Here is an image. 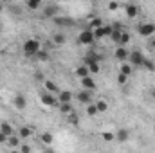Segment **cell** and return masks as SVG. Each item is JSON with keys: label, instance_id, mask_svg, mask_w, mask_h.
<instances>
[{"label": "cell", "instance_id": "cell-24", "mask_svg": "<svg viewBox=\"0 0 155 153\" xmlns=\"http://www.w3.org/2000/svg\"><path fill=\"white\" fill-rule=\"evenodd\" d=\"M31 133H33V130H31V128H27V126L20 128V139H27Z\"/></svg>", "mask_w": 155, "mask_h": 153}, {"label": "cell", "instance_id": "cell-42", "mask_svg": "<svg viewBox=\"0 0 155 153\" xmlns=\"http://www.w3.org/2000/svg\"><path fill=\"white\" fill-rule=\"evenodd\" d=\"M150 45H152V47H153V49H155V38L152 40V41H150Z\"/></svg>", "mask_w": 155, "mask_h": 153}, {"label": "cell", "instance_id": "cell-18", "mask_svg": "<svg viewBox=\"0 0 155 153\" xmlns=\"http://www.w3.org/2000/svg\"><path fill=\"white\" fill-rule=\"evenodd\" d=\"M65 41H67V36H65L63 33H56V34H54V43H56V45H63Z\"/></svg>", "mask_w": 155, "mask_h": 153}, {"label": "cell", "instance_id": "cell-44", "mask_svg": "<svg viewBox=\"0 0 155 153\" xmlns=\"http://www.w3.org/2000/svg\"><path fill=\"white\" fill-rule=\"evenodd\" d=\"M152 96H153V99H155V90H153V92H152Z\"/></svg>", "mask_w": 155, "mask_h": 153}, {"label": "cell", "instance_id": "cell-30", "mask_svg": "<svg viewBox=\"0 0 155 153\" xmlns=\"http://www.w3.org/2000/svg\"><path fill=\"white\" fill-rule=\"evenodd\" d=\"M87 114H88V115H96V114H97V106H96L94 103H90V105L87 106Z\"/></svg>", "mask_w": 155, "mask_h": 153}, {"label": "cell", "instance_id": "cell-25", "mask_svg": "<svg viewBox=\"0 0 155 153\" xmlns=\"http://www.w3.org/2000/svg\"><path fill=\"white\" fill-rule=\"evenodd\" d=\"M7 146H11V148L20 146V139H18V137H15V135H13V137H9V139H7Z\"/></svg>", "mask_w": 155, "mask_h": 153}, {"label": "cell", "instance_id": "cell-36", "mask_svg": "<svg viewBox=\"0 0 155 153\" xmlns=\"http://www.w3.org/2000/svg\"><path fill=\"white\" fill-rule=\"evenodd\" d=\"M103 139L110 142V141H114V139H116V135H114V133H110V132H105V133H103Z\"/></svg>", "mask_w": 155, "mask_h": 153}, {"label": "cell", "instance_id": "cell-37", "mask_svg": "<svg viewBox=\"0 0 155 153\" xmlns=\"http://www.w3.org/2000/svg\"><path fill=\"white\" fill-rule=\"evenodd\" d=\"M20 153H31V148L25 146V144H22V146H20Z\"/></svg>", "mask_w": 155, "mask_h": 153}, {"label": "cell", "instance_id": "cell-41", "mask_svg": "<svg viewBox=\"0 0 155 153\" xmlns=\"http://www.w3.org/2000/svg\"><path fill=\"white\" fill-rule=\"evenodd\" d=\"M43 153H56V151H54V150H51V148H47V150H45Z\"/></svg>", "mask_w": 155, "mask_h": 153}, {"label": "cell", "instance_id": "cell-4", "mask_svg": "<svg viewBox=\"0 0 155 153\" xmlns=\"http://www.w3.org/2000/svg\"><path fill=\"white\" fill-rule=\"evenodd\" d=\"M155 33V24H143L139 25V34L141 36H152Z\"/></svg>", "mask_w": 155, "mask_h": 153}, {"label": "cell", "instance_id": "cell-9", "mask_svg": "<svg viewBox=\"0 0 155 153\" xmlns=\"http://www.w3.org/2000/svg\"><path fill=\"white\" fill-rule=\"evenodd\" d=\"M40 99H41V103H43V105H47V106H56V105H58V101H56L51 94H41V97H40Z\"/></svg>", "mask_w": 155, "mask_h": 153}, {"label": "cell", "instance_id": "cell-21", "mask_svg": "<svg viewBox=\"0 0 155 153\" xmlns=\"http://www.w3.org/2000/svg\"><path fill=\"white\" fill-rule=\"evenodd\" d=\"M143 67H144V69H148L150 72H153V70H155V63L152 61V60H148V58H144V61H143Z\"/></svg>", "mask_w": 155, "mask_h": 153}, {"label": "cell", "instance_id": "cell-8", "mask_svg": "<svg viewBox=\"0 0 155 153\" xmlns=\"http://www.w3.org/2000/svg\"><path fill=\"white\" fill-rule=\"evenodd\" d=\"M81 86H83L85 90H88V92H90V90H94V88H96V81H94L90 76L83 77V79H81Z\"/></svg>", "mask_w": 155, "mask_h": 153}, {"label": "cell", "instance_id": "cell-15", "mask_svg": "<svg viewBox=\"0 0 155 153\" xmlns=\"http://www.w3.org/2000/svg\"><path fill=\"white\" fill-rule=\"evenodd\" d=\"M25 105H27V103H25V97H24V96H16V97H15V106H16L18 110H24Z\"/></svg>", "mask_w": 155, "mask_h": 153}, {"label": "cell", "instance_id": "cell-10", "mask_svg": "<svg viewBox=\"0 0 155 153\" xmlns=\"http://www.w3.org/2000/svg\"><path fill=\"white\" fill-rule=\"evenodd\" d=\"M137 13H139V7H137L135 4H128V5H126V16H128V18H135Z\"/></svg>", "mask_w": 155, "mask_h": 153}, {"label": "cell", "instance_id": "cell-38", "mask_svg": "<svg viewBox=\"0 0 155 153\" xmlns=\"http://www.w3.org/2000/svg\"><path fill=\"white\" fill-rule=\"evenodd\" d=\"M117 81H119V85H124V83H126V76L119 74V76H117Z\"/></svg>", "mask_w": 155, "mask_h": 153}, {"label": "cell", "instance_id": "cell-45", "mask_svg": "<svg viewBox=\"0 0 155 153\" xmlns=\"http://www.w3.org/2000/svg\"><path fill=\"white\" fill-rule=\"evenodd\" d=\"M11 153H20V151H11Z\"/></svg>", "mask_w": 155, "mask_h": 153}, {"label": "cell", "instance_id": "cell-5", "mask_svg": "<svg viewBox=\"0 0 155 153\" xmlns=\"http://www.w3.org/2000/svg\"><path fill=\"white\" fill-rule=\"evenodd\" d=\"M112 31H114L112 25H103V27H99V29L94 31V36H96V38H105V36H110Z\"/></svg>", "mask_w": 155, "mask_h": 153}, {"label": "cell", "instance_id": "cell-2", "mask_svg": "<svg viewBox=\"0 0 155 153\" xmlns=\"http://www.w3.org/2000/svg\"><path fill=\"white\" fill-rule=\"evenodd\" d=\"M94 41H96V36H94V33H92L90 29L81 31L79 36H78V43H83V45H90V43H94Z\"/></svg>", "mask_w": 155, "mask_h": 153}, {"label": "cell", "instance_id": "cell-17", "mask_svg": "<svg viewBox=\"0 0 155 153\" xmlns=\"http://www.w3.org/2000/svg\"><path fill=\"white\" fill-rule=\"evenodd\" d=\"M87 67H88V72H92V74H97L99 72V63L97 61H88Z\"/></svg>", "mask_w": 155, "mask_h": 153}, {"label": "cell", "instance_id": "cell-7", "mask_svg": "<svg viewBox=\"0 0 155 153\" xmlns=\"http://www.w3.org/2000/svg\"><path fill=\"white\" fill-rule=\"evenodd\" d=\"M78 101H79V103H85V105H90V103H92V92L81 90V92L78 94Z\"/></svg>", "mask_w": 155, "mask_h": 153}, {"label": "cell", "instance_id": "cell-33", "mask_svg": "<svg viewBox=\"0 0 155 153\" xmlns=\"http://www.w3.org/2000/svg\"><path fill=\"white\" fill-rule=\"evenodd\" d=\"M41 141H43V142H45V144H51V142H52V135H51V133H47V132H45V133H43V135H41Z\"/></svg>", "mask_w": 155, "mask_h": 153}, {"label": "cell", "instance_id": "cell-29", "mask_svg": "<svg viewBox=\"0 0 155 153\" xmlns=\"http://www.w3.org/2000/svg\"><path fill=\"white\" fill-rule=\"evenodd\" d=\"M60 110H61L63 114H72V106H71V103H65V105H60Z\"/></svg>", "mask_w": 155, "mask_h": 153}, {"label": "cell", "instance_id": "cell-43", "mask_svg": "<svg viewBox=\"0 0 155 153\" xmlns=\"http://www.w3.org/2000/svg\"><path fill=\"white\" fill-rule=\"evenodd\" d=\"M2 9H4V5H2V4H0V13H2Z\"/></svg>", "mask_w": 155, "mask_h": 153}, {"label": "cell", "instance_id": "cell-14", "mask_svg": "<svg viewBox=\"0 0 155 153\" xmlns=\"http://www.w3.org/2000/svg\"><path fill=\"white\" fill-rule=\"evenodd\" d=\"M116 58L119 60V61H124V60H128V52H126V49H123V47L116 49Z\"/></svg>", "mask_w": 155, "mask_h": 153}, {"label": "cell", "instance_id": "cell-22", "mask_svg": "<svg viewBox=\"0 0 155 153\" xmlns=\"http://www.w3.org/2000/svg\"><path fill=\"white\" fill-rule=\"evenodd\" d=\"M35 58L40 60V61H47V60H49V52H47V50H38Z\"/></svg>", "mask_w": 155, "mask_h": 153}, {"label": "cell", "instance_id": "cell-20", "mask_svg": "<svg viewBox=\"0 0 155 153\" xmlns=\"http://www.w3.org/2000/svg\"><path fill=\"white\" fill-rule=\"evenodd\" d=\"M99 27H103L101 18H92V20H90V27H88V29H99Z\"/></svg>", "mask_w": 155, "mask_h": 153}, {"label": "cell", "instance_id": "cell-35", "mask_svg": "<svg viewBox=\"0 0 155 153\" xmlns=\"http://www.w3.org/2000/svg\"><path fill=\"white\" fill-rule=\"evenodd\" d=\"M69 122H71V124H74V126L79 122V119H78V115L74 114V112H72V114H69Z\"/></svg>", "mask_w": 155, "mask_h": 153}, {"label": "cell", "instance_id": "cell-23", "mask_svg": "<svg viewBox=\"0 0 155 153\" xmlns=\"http://www.w3.org/2000/svg\"><path fill=\"white\" fill-rule=\"evenodd\" d=\"M88 61H101V56H97V54H94V52H90V54H87V58H85V63H88Z\"/></svg>", "mask_w": 155, "mask_h": 153}, {"label": "cell", "instance_id": "cell-26", "mask_svg": "<svg viewBox=\"0 0 155 153\" xmlns=\"http://www.w3.org/2000/svg\"><path fill=\"white\" fill-rule=\"evenodd\" d=\"M56 11H58V7L56 5H49V7H45V16H54L56 15Z\"/></svg>", "mask_w": 155, "mask_h": 153}, {"label": "cell", "instance_id": "cell-11", "mask_svg": "<svg viewBox=\"0 0 155 153\" xmlns=\"http://www.w3.org/2000/svg\"><path fill=\"white\" fill-rule=\"evenodd\" d=\"M71 101H72V94L69 90L60 92V105H65V103H71Z\"/></svg>", "mask_w": 155, "mask_h": 153}, {"label": "cell", "instance_id": "cell-3", "mask_svg": "<svg viewBox=\"0 0 155 153\" xmlns=\"http://www.w3.org/2000/svg\"><path fill=\"white\" fill-rule=\"evenodd\" d=\"M128 60H130V63H132V67H143V61H144V56H143V52L141 50H134L132 54H128Z\"/></svg>", "mask_w": 155, "mask_h": 153}, {"label": "cell", "instance_id": "cell-27", "mask_svg": "<svg viewBox=\"0 0 155 153\" xmlns=\"http://www.w3.org/2000/svg\"><path fill=\"white\" fill-rule=\"evenodd\" d=\"M45 88H47L49 92H56V90H58V85H56L54 81H49V79H47V81H45Z\"/></svg>", "mask_w": 155, "mask_h": 153}, {"label": "cell", "instance_id": "cell-31", "mask_svg": "<svg viewBox=\"0 0 155 153\" xmlns=\"http://www.w3.org/2000/svg\"><path fill=\"white\" fill-rule=\"evenodd\" d=\"M96 106H97V112H107V108H108V105L105 101H97Z\"/></svg>", "mask_w": 155, "mask_h": 153}, {"label": "cell", "instance_id": "cell-28", "mask_svg": "<svg viewBox=\"0 0 155 153\" xmlns=\"http://www.w3.org/2000/svg\"><path fill=\"white\" fill-rule=\"evenodd\" d=\"M119 74H123V76H130L132 74V65H121V72Z\"/></svg>", "mask_w": 155, "mask_h": 153}, {"label": "cell", "instance_id": "cell-34", "mask_svg": "<svg viewBox=\"0 0 155 153\" xmlns=\"http://www.w3.org/2000/svg\"><path fill=\"white\" fill-rule=\"evenodd\" d=\"M27 7H29V9H38L40 2L38 0H29V2H27Z\"/></svg>", "mask_w": 155, "mask_h": 153}, {"label": "cell", "instance_id": "cell-19", "mask_svg": "<svg viewBox=\"0 0 155 153\" xmlns=\"http://www.w3.org/2000/svg\"><path fill=\"white\" fill-rule=\"evenodd\" d=\"M112 29H114V27H112ZM121 34H123V29H114L112 34H110V38L114 40L116 43H119V41H121Z\"/></svg>", "mask_w": 155, "mask_h": 153}, {"label": "cell", "instance_id": "cell-32", "mask_svg": "<svg viewBox=\"0 0 155 153\" xmlns=\"http://www.w3.org/2000/svg\"><path fill=\"white\" fill-rule=\"evenodd\" d=\"M128 41H130V34L123 31V34H121V41H119V43H121V45H126Z\"/></svg>", "mask_w": 155, "mask_h": 153}, {"label": "cell", "instance_id": "cell-6", "mask_svg": "<svg viewBox=\"0 0 155 153\" xmlns=\"http://www.w3.org/2000/svg\"><path fill=\"white\" fill-rule=\"evenodd\" d=\"M54 24L56 25H63V27H72L74 25V20L72 18H67V16H54Z\"/></svg>", "mask_w": 155, "mask_h": 153}, {"label": "cell", "instance_id": "cell-40", "mask_svg": "<svg viewBox=\"0 0 155 153\" xmlns=\"http://www.w3.org/2000/svg\"><path fill=\"white\" fill-rule=\"evenodd\" d=\"M108 7L114 11V9H117V7H119V4H117V2H110V4H108Z\"/></svg>", "mask_w": 155, "mask_h": 153}, {"label": "cell", "instance_id": "cell-1", "mask_svg": "<svg viewBox=\"0 0 155 153\" xmlns=\"http://www.w3.org/2000/svg\"><path fill=\"white\" fill-rule=\"evenodd\" d=\"M40 50V41L38 40H27L24 43V52L27 56H36V52Z\"/></svg>", "mask_w": 155, "mask_h": 153}, {"label": "cell", "instance_id": "cell-13", "mask_svg": "<svg viewBox=\"0 0 155 153\" xmlns=\"http://www.w3.org/2000/svg\"><path fill=\"white\" fill-rule=\"evenodd\" d=\"M128 137H130V133H128V130H119L116 133V139L119 142H126L128 141Z\"/></svg>", "mask_w": 155, "mask_h": 153}, {"label": "cell", "instance_id": "cell-39", "mask_svg": "<svg viewBox=\"0 0 155 153\" xmlns=\"http://www.w3.org/2000/svg\"><path fill=\"white\" fill-rule=\"evenodd\" d=\"M7 139H9V137H5V135H4V133L0 132V144H4V142H7Z\"/></svg>", "mask_w": 155, "mask_h": 153}, {"label": "cell", "instance_id": "cell-16", "mask_svg": "<svg viewBox=\"0 0 155 153\" xmlns=\"http://www.w3.org/2000/svg\"><path fill=\"white\" fill-rule=\"evenodd\" d=\"M88 74H90V72H88V67H78L76 69V76L81 77V79H83V77H88Z\"/></svg>", "mask_w": 155, "mask_h": 153}, {"label": "cell", "instance_id": "cell-12", "mask_svg": "<svg viewBox=\"0 0 155 153\" xmlns=\"http://www.w3.org/2000/svg\"><path fill=\"white\" fill-rule=\"evenodd\" d=\"M0 132L5 135V137H13V126L9 122H2L0 124Z\"/></svg>", "mask_w": 155, "mask_h": 153}]
</instances>
